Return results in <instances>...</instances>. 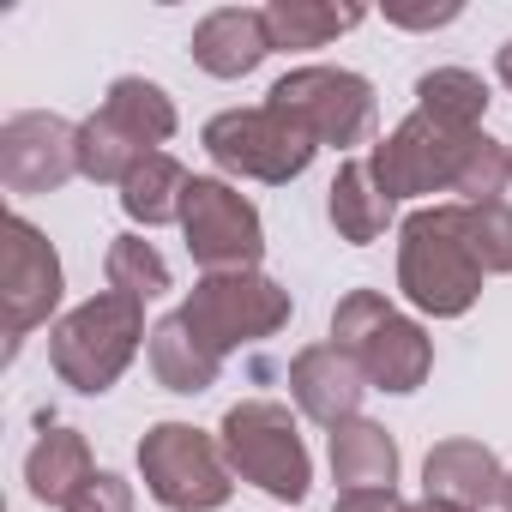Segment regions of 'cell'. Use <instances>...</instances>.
Here are the masks:
<instances>
[{"mask_svg":"<svg viewBox=\"0 0 512 512\" xmlns=\"http://www.w3.org/2000/svg\"><path fill=\"white\" fill-rule=\"evenodd\" d=\"M205 151L217 169L247 181H296L314 163L320 139L284 109L260 103V109H223L217 121H205Z\"/></svg>","mask_w":512,"mask_h":512,"instance_id":"6","label":"cell"},{"mask_svg":"<svg viewBox=\"0 0 512 512\" xmlns=\"http://www.w3.org/2000/svg\"><path fill=\"white\" fill-rule=\"evenodd\" d=\"M67 512H133V488H127L115 470H97V476L73 494Z\"/></svg>","mask_w":512,"mask_h":512,"instance_id":"28","label":"cell"},{"mask_svg":"<svg viewBox=\"0 0 512 512\" xmlns=\"http://www.w3.org/2000/svg\"><path fill=\"white\" fill-rule=\"evenodd\" d=\"M61 302V253L49 247V235L31 217H7L0 223V308H7V338L19 350V338L31 326H43Z\"/></svg>","mask_w":512,"mask_h":512,"instance_id":"11","label":"cell"},{"mask_svg":"<svg viewBox=\"0 0 512 512\" xmlns=\"http://www.w3.org/2000/svg\"><path fill=\"white\" fill-rule=\"evenodd\" d=\"M91 476H97V464H91V446H85L79 428H49L25 458V482L43 506H73V494Z\"/></svg>","mask_w":512,"mask_h":512,"instance_id":"18","label":"cell"},{"mask_svg":"<svg viewBox=\"0 0 512 512\" xmlns=\"http://www.w3.org/2000/svg\"><path fill=\"white\" fill-rule=\"evenodd\" d=\"M103 272H109V290L133 296V302H157L169 290V266L145 235H115L109 253H103Z\"/></svg>","mask_w":512,"mask_h":512,"instance_id":"25","label":"cell"},{"mask_svg":"<svg viewBox=\"0 0 512 512\" xmlns=\"http://www.w3.org/2000/svg\"><path fill=\"white\" fill-rule=\"evenodd\" d=\"M187 187H193V175H187L175 157L151 151V157L127 175V187H121V211H127L133 223H145V229L181 223V199H187Z\"/></svg>","mask_w":512,"mask_h":512,"instance_id":"20","label":"cell"},{"mask_svg":"<svg viewBox=\"0 0 512 512\" xmlns=\"http://www.w3.org/2000/svg\"><path fill=\"white\" fill-rule=\"evenodd\" d=\"M356 25H362V7H320V0H272L266 7L272 49H320Z\"/></svg>","mask_w":512,"mask_h":512,"instance_id":"21","label":"cell"},{"mask_svg":"<svg viewBox=\"0 0 512 512\" xmlns=\"http://www.w3.org/2000/svg\"><path fill=\"white\" fill-rule=\"evenodd\" d=\"M410 512H464V506H446V500H422V506H410Z\"/></svg>","mask_w":512,"mask_h":512,"instance_id":"32","label":"cell"},{"mask_svg":"<svg viewBox=\"0 0 512 512\" xmlns=\"http://www.w3.org/2000/svg\"><path fill=\"white\" fill-rule=\"evenodd\" d=\"M506 181H512V151H506V145H494L488 133H476V139H470V151H464V163H458L452 193H464V205H488V199H500V193H506Z\"/></svg>","mask_w":512,"mask_h":512,"instance_id":"26","label":"cell"},{"mask_svg":"<svg viewBox=\"0 0 512 512\" xmlns=\"http://www.w3.org/2000/svg\"><path fill=\"white\" fill-rule=\"evenodd\" d=\"M145 350H151V374H157V386H163V392H181V398L205 392V386L217 380V368H223V356H217V350H211L181 314L157 320Z\"/></svg>","mask_w":512,"mask_h":512,"instance_id":"16","label":"cell"},{"mask_svg":"<svg viewBox=\"0 0 512 512\" xmlns=\"http://www.w3.org/2000/svg\"><path fill=\"white\" fill-rule=\"evenodd\" d=\"M290 392H296L302 416H314L320 428H338V422H350V416L362 410L368 380H362V368H356L338 344H308V350L290 362Z\"/></svg>","mask_w":512,"mask_h":512,"instance_id":"13","label":"cell"},{"mask_svg":"<svg viewBox=\"0 0 512 512\" xmlns=\"http://www.w3.org/2000/svg\"><path fill=\"white\" fill-rule=\"evenodd\" d=\"M332 476L344 482V494L356 488H392L398 482V440L368 422V416H350L332 428Z\"/></svg>","mask_w":512,"mask_h":512,"instance_id":"17","label":"cell"},{"mask_svg":"<svg viewBox=\"0 0 512 512\" xmlns=\"http://www.w3.org/2000/svg\"><path fill=\"white\" fill-rule=\"evenodd\" d=\"M139 344H151V332H145V302L103 290V296L79 302V308L49 332V362H55V374H61L73 392H91V398H97V392H109V386L127 374V362L139 356Z\"/></svg>","mask_w":512,"mask_h":512,"instance_id":"2","label":"cell"},{"mask_svg":"<svg viewBox=\"0 0 512 512\" xmlns=\"http://www.w3.org/2000/svg\"><path fill=\"white\" fill-rule=\"evenodd\" d=\"M422 482H428V500H446L464 512H482L506 494V470L482 440H440L422 458Z\"/></svg>","mask_w":512,"mask_h":512,"instance_id":"14","label":"cell"},{"mask_svg":"<svg viewBox=\"0 0 512 512\" xmlns=\"http://www.w3.org/2000/svg\"><path fill=\"white\" fill-rule=\"evenodd\" d=\"M181 235L205 272H253L266 253V229H260L253 199H241L229 181H211V175H193L181 199Z\"/></svg>","mask_w":512,"mask_h":512,"instance_id":"9","label":"cell"},{"mask_svg":"<svg viewBox=\"0 0 512 512\" xmlns=\"http://www.w3.org/2000/svg\"><path fill=\"white\" fill-rule=\"evenodd\" d=\"M416 109L434 115V121H446V127L476 133V121L488 109V85L476 73H464V67H434V73L416 79Z\"/></svg>","mask_w":512,"mask_h":512,"instance_id":"24","label":"cell"},{"mask_svg":"<svg viewBox=\"0 0 512 512\" xmlns=\"http://www.w3.org/2000/svg\"><path fill=\"white\" fill-rule=\"evenodd\" d=\"M332 344L362 368L380 392H416L434 368V344L416 320H404L380 290H350L332 308Z\"/></svg>","mask_w":512,"mask_h":512,"instance_id":"3","label":"cell"},{"mask_svg":"<svg viewBox=\"0 0 512 512\" xmlns=\"http://www.w3.org/2000/svg\"><path fill=\"white\" fill-rule=\"evenodd\" d=\"M145 157H151V151H145L133 133H121L109 115H91V121H79V175H85V181L127 187V175H133Z\"/></svg>","mask_w":512,"mask_h":512,"instance_id":"23","label":"cell"},{"mask_svg":"<svg viewBox=\"0 0 512 512\" xmlns=\"http://www.w3.org/2000/svg\"><path fill=\"white\" fill-rule=\"evenodd\" d=\"M470 139H476V133L446 127V121H434V115L416 109L410 121H398V127L368 151V169H374V181H380V193H386L392 205H398V199H416V193H452Z\"/></svg>","mask_w":512,"mask_h":512,"instance_id":"8","label":"cell"},{"mask_svg":"<svg viewBox=\"0 0 512 512\" xmlns=\"http://www.w3.org/2000/svg\"><path fill=\"white\" fill-rule=\"evenodd\" d=\"M223 458L241 482L266 488L272 500H308L314 488V464H308V446H302V428L284 404L272 398H247L223 416Z\"/></svg>","mask_w":512,"mask_h":512,"instance_id":"4","label":"cell"},{"mask_svg":"<svg viewBox=\"0 0 512 512\" xmlns=\"http://www.w3.org/2000/svg\"><path fill=\"white\" fill-rule=\"evenodd\" d=\"M272 109L302 121L320 145H362L374 133V85L350 67H296L272 85Z\"/></svg>","mask_w":512,"mask_h":512,"instance_id":"10","label":"cell"},{"mask_svg":"<svg viewBox=\"0 0 512 512\" xmlns=\"http://www.w3.org/2000/svg\"><path fill=\"white\" fill-rule=\"evenodd\" d=\"M332 512H410L398 500V488H356V494H338Z\"/></svg>","mask_w":512,"mask_h":512,"instance_id":"29","label":"cell"},{"mask_svg":"<svg viewBox=\"0 0 512 512\" xmlns=\"http://www.w3.org/2000/svg\"><path fill=\"white\" fill-rule=\"evenodd\" d=\"M181 320L217 356H229L241 344H260L290 326V290L272 284L266 272H205L193 296L181 302Z\"/></svg>","mask_w":512,"mask_h":512,"instance_id":"5","label":"cell"},{"mask_svg":"<svg viewBox=\"0 0 512 512\" xmlns=\"http://www.w3.org/2000/svg\"><path fill=\"white\" fill-rule=\"evenodd\" d=\"M500 506H506V512H512V470H506V494H500Z\"/></svg>","mask_w":512,"mask_h":512,"instance_id":"33","label":"cell"},{"mask_svg":"<svg viewBox=\"0 0 512 512\" xmlns=\"http://www.w3.org/2000/svg\"><path fill=\"white\" fill-rule=\"evenodd\" d=\"M139 470L151 500H163L169 512H217L235 488L223 446L193 422H157L139 440Z\"/></svg>","mask_w":512,"mask_h":512,"instance_id":"7","label":"cell"},{"mask_svg":"<svg viewBox=\"0 0 512 512\" xmlns=\"http://www.w3.org/2000/svg\"><path fill=\"white\" fill-rule=\"evenodd\" d=\"M266 55H272V31H266V13L253 7H217L193 31V61L211 79H247Z\"/></svg>","mask_w":512,"mask_h":512,"instance_id":"15","label":"cell"},{"mask_svg":"<svg viewBox=\"0 0 512 512\" xmlns=\"http://www.w3.org/2000/svg\"><path fill=\"white\" fill-rule=\"evenodd\" d=\"M103 115H109L121 133H133L145 151L163 145V139H175V103H169V91L151 85V79H115L109 97H103Z\"/></svg>","mask_w":512,"mask_h":512,"instance_id":"22","label":"cell"},{"mask_svg":"<svg viewBox=\"0 0 512 512\" xmlns=\"http://www.w3.org/2000/svg\"><path fill=\"white\" fill-rule=\"evenodd\" d=\"M326 211H332V229H338L350 247H368V241H380V235H386V223H392V199L380 193V181H374L368 157L338 169Z\"/></svg>","mask_w":512,"mask_h":512,"instance_id":"19","label":"cell"},{"mask_svg":"<svg viewBox=\"0 0 512 512\" xmlns=\"http://www.w3.org/2000/svg\"><path fill=\"white\" fill-rule=\"evenodd\" d=\"M494 73H500V85H506V91H512V43H506V49H500V55H494Z\"/></svg>","mask_w":512,"mask_h":512,"instance_id":"31","label":"cell"},{"mask_svg":"<svg viewBox=\"0 0 512 512\" xmlns=\"http://www.w3.org/2000/svg\"><path fill=\"white\" fill-rule=\"evenodd\" d=\"M398 290L434 320L470 314L482 296V266L464 241V205H428L398 229Z\"/></svg>","mask_w":512,"mask_h":512,"instance_id":"1","label":"cell"},{"mask_svg":"<svg viewBox=\"0 0 512 512\" xmlns=\"http://www.w3.org/2000/svg\"><path fill=\"white\" fill-rule=\"evenodd\" d=\"M392 25H404V31H434V25H452L458 19V7H440V13H386Z\"/></svg>","mask_w":512,"mask_h":512,"instance_id":"30","label":"cell"},{"mask_svg":"<svg viewBox=\"0 0 512 512\" xmlns=\"http://www.w3.org/2000/svg\"><path fill=\"white\" fill-rule=\"evenodd\" d=\"M79 175V127L61 115H13L0 127V181L7 193H55Z\"/></svg>","mask_w":512,"mask_h":512,"instance_id":"12","label":"cell"},{"mask_svg":"<svg viewBox=\"0 0 512 512\" xmlns=\"http://www.w3.org/2000/svg\"><path fill=\"white\" fill-rule=\"evenodd\" d=\"M464 241L482 272H512V205L506 199L464 205Z\"/></svg>","mask_w":512,"mask_h":512,"instance_id":"27","label":"cell"}]
</instances>
